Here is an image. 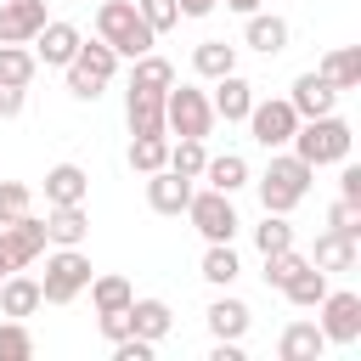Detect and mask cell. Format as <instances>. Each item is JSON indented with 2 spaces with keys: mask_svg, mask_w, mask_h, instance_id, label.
Returning <instances> with one entry per match:
<instances>
[{
  "mask_svg": "<svg viewBox=\"0 0 361 361\" xmlns=\"http://www.w3.org/2000/svg\"><path fill=\"white\" fill-rule=\"evenodd\" d=\"M45 23V0H0V45H28Z\"/></svg>",
  "mask_w": 361,
  "mask_h": 361,
  "instance_id": "obj_11",
  "label": "cell"
},
{
  "mask_svg": "<svg viewBox=\"0 0 361 361\" xmlns=\"http://www.w3.org/2000/svg\"><path fill=\"white\" fill-rule=\"evenodd\" d=\"M197 180H209L214 192H237V186H248V158H243V152H220V158L203 164Z\"/></svg>",
  "mask_w": 361,
  "mask_h": 361,
  "instance_id": "obj_26",
  "label": "cell"
},
{
  "mask_svg": "<svg viewBox=\"0 0 361 361\" xmlns=\"http://www.w3.org/2000/svg\"><path fill=\"white\" fill-rule=\"evenodd\" d=\"M237 271H243V265H237L231 243H209V254H203V271H197V276H203V282H214V288H231V282H237Z\"/></svg>",
  "mask_w": 361,
  "mask_h": 361,
  "instance_id": "obj_30",
  "label": "cell"
},
{
  "mask_svg": "<svg viewBox=\"0 0 361 361\" xmlns=\"http://www.w3.org/2000/svg\"><path fill=\"white\" fill-rule=\"evenodd\" d=\"M299 265H305V254H299V248H276V254H265V288H282Z\"/></svg>",
  "mask_w": 361,
  "mask_h": 361,
  "instance_id": "obj_38",
  "label": "cell"
},
{
  "mask_svg": "<svg viewBox=\"0 0 361 361\" xmlns=\"http://www.w3.org/2000/svg\"><path fill=\"white\" fill-rule=\"evenodd\" d=\"M34 68H39V56H34L28 45H0V85H23V90H28Z\"/></svg>",
  "mask_w": 361,
  "mask_h": 361,
  "instance_id": "obj_31",
  "label": "cell"
},
{
  "mask_svg": "<svg viewBox=\"0 0 361 361\" xmlns=\"http://www.w3.org/2000/svg\"><path fill=\"white\" fill-rule=\"evenodd\" d=\"M186 214H192V226L203 231V243H231L237 226H243L237 209H231V192H214V186H209V192H192V197H186Z\"/></svg>",
  "mask_w": 361,
  "mask_h": 361,
  "instance_id": "obj_7",
  "label": "cell"
},
{
  "mask_svg": "<svg viewBox=\"0 0 361 361\" xmlns=\"http://www.w3.org/2000/svg\"><path fill=\"white\" fill-rule=\"evenodd\" d=\"M175 6H180V17H209L220 0H175Z\"/></svg>",
  "mask_w": 361,
  "mask_h": 361,
  "instance_id": "obj_44",
  "label": "cell"
},
{
  "mask_svg": "<svg viewBox=\"0 0 361 361\" xmlns=\"http://www.w3.org/2000/svg\"><path fill=\"white\" fill-rule=\"evenodd\" d=\"M102 316V338H124L130 333V305L124 310H96Z\"/></svg>",
  "mask_w": 361,
  "mask_h": 361,
  "instance_id": "obj_41",
  "label": "cell"
},
{
  "mask_svg": "<svg viewBox=\"0 0 361 361\" xmlns=\"http://www.w3.org/2000/svg\"><path fill=\"white\" fill-rule=\"evenodd\" d=\"M113 73H118V51H113L107 39H90V45L79 39V51H73V62H68V90H73L79 102H96Z\"/></svg>",
  "mask_w": 361,
  "mask_h": 361,
  "instance_id": "obj_4",
  "label": "cell"
},
{
  "mask_svg": "<svg viewBox=\"0 0 361 361\" xmlns=\"http://www.w3.org/2000/svg\"><path fill=\"white\" fill-rule=\"evenodd\" d=\"M85 288H90V259H85L79 248H56V254L45 259V276H39L45 305H73Z\"/></svg>",
  "mask_w": 361,
  "mask_h": 361,
  "instance_id": "obj_6",
  "label": "cell"
},
{
  "mask_svg": "<svg viewBox=\"0 0 361 361\" xmlns=\"http://www.w3.org/2000/svg\"><path fill=\"white\" fill-rule=\"evenodd\" d=\"M322 350H327V338H322L316 322H288L282 338H276V355H282V361H316Z\"/></svg>",
  "mask_w": 361,
  "mask_h": 361,
  "instance_id": "obj_18",
  "label": "cell"
},
{
  "mask_svg": "<svg viewBox=\"0 0 361 361\" xmlns=\"http://www.w3.org/2000/svg\"><path fill=\"white\" fill-rule=\"evenodd\" d=\"M164 164H169V135H135V141H130V169L152 175V169H164Z\"/></svg>",
  "mask_w": 361,
  "mask_h": 361,
  "instance_id": "obj_32",
  "label": "cell"
},
{
  "mask_svg": "<svg viewBox=\"0 0 361 361\" xmlns=\"http://www.w3.org/2000/svg\"><path fill=\"white\" fill-rule=\"evenodd\" d=\"M316 310H322V322H316V327H322V338H327V344H355V338H361V293H350V288H338V293H333V288H327Z\"/></svg>",
  "mask_w": 361,
  "mask_h": 361,
  "instance_id": "obj_9",
  "label": "cell"
},
{
  "mask_svg": "<svg viewBox=\"0 0 361 361\" xmlns=\"http://www.w3.org/2000/svg\"><path fill=\"white\" fill-rule=\"evenodd\" d=\"M45 237H51L56 248H79V243L90 237V214H85V203H51V214H45Z\"/></svg>",
  "mask_w": 361,
  "mask_h": 361,
  "instance_id": "obj_15",
  "label": "cell"
},
{
  "mask_svg": "<svg viewBox=\"0 0 361 361\" xmlns=\"http://www.w3.org/2000/svg\"><path fill=\"white\" fill-rule=\"evenodd\" d=\"M192 68H197L203 79H220V73L237 68V45H226V39H203V45L192 51Z\"/></svg>",
  "mask_w": 361,
  "mask_h": 361,
  "instance_id": "obj_29",
  "label": "cell"
},
{
  "mask_svg": "<svg viewBox=\"0 0 361 361\" xmlns=\"http://www.w3.org/2000/svg\"><path fill=\"white\" fill-rule=\"evenodd\" d=\"M214 130V107H209V96L203 90H192V85H169L164 90V135H209Z\"/></svg>",
  "mask_w": 361,
  "mask_h": 361,
  "instance_id": "obj_5",
  "label": "cell"
},
{
  "mask_svg": "<svg viewBox=\"0 0 361 361\" xmlns=\"http://www.w3.org/2000/svg\"><path fill=\"white\" fill-rule=\"evenodd\" d=\"M338 197H344V203H361V169H355V164H344V175H338Z\"/></svg>",
  "mask_w": 361,
  "mask_h": 361,
  "instance_id": "obj_42",
  "label": "cell"
},
{
  "mask_svg": "<svg viewBox=\"0 0 361 361\" xmlns=\"http://www.w3.org/2000/svg\"><path fill=\"white\" fill-rule=\"evenodd\" d=\"M288 102H293V113H299V118H322V113H333V107H338V90H333L322 73H299Z\"/></svg>",
  "mask_w": 361,
  "mask_h": 361,
  "instance_id": "obj_16",
  "label": "cell"
},
{
  "mask_svg": "<svg viewBox=\"0 0 361 361\" xmlns=\"http://www.w3.org/2000/svg\"><path fill=\"white\" fill-rule=\"evenodd\" d=\"M6 276H11V259H6V254H0V282H6Z\"/></svg>",
  "mask_w": 361,
  "mask_h": 361,
  "instance_id": "obj_46",
  "label": "cell"
},
{
  "mask_svg": "<svg viewBox=\"0 0 361 361\" xmlns=\"http://www.w3.org/2000/svg\"><path fill=\"white\" fill-rule=\"evenodd\" d=\"M243 124L254 130V141H259V147H271V152H276V147H288V141H293L299 113H293V102H288V96H271V102H259V96H254V107H248V118H243Z\"/></svg>",
  "mask_w": 361,
  "mask_h": 361,
  "instance_id": "obj_8",
  "label": "cell"
},
{
  "mask_svg": "<svg viewBox=\"0 0 361 361\" xmlns=\"http://www.w3.org/2000/svg\"><path fill=\"white\" fill-rule=\"evenodd\" d=\"M316 271H355V237H344V231H322L316 237V259H310Z\"/></svg>",
  "mask_w": 361,
  "mask_h": 361,
  "instance_id": "obj_25",
  "label": "cell"
},
{
  "mask_svg": "<svg viewBox=\"0 0 361 361\" xmlns=\"http://www.w3.org/2000/svg\"><path fill=\"white\" fill-rule=\"evenodd\" d=\"M254 243H259V254L293 248V226H288V214H265V220L254 226Z\"/></svg>",
  "mask_w": 361,
  "mask_h": 361,
  "instance_id": "obj_35",
  "label": "cell"
},
{
  "mask_svg": "<svg viewBox=\"0 0 361 361\" xmlns=\"http://www.w3.org/2000/svg\"><path fill=\"white\" fill-rule=\"evenodd\" d=\"M34 355V333L11 316V322H0V361H28Z\"/></svg>",
  "mask_w": 361,
  "mask_h": 361,
  "instance_id": "obj_36",
  "label": "cell"
},
{
  "mask_svg": "<svg viewBox=\"0 0 361 361\" xmlns=\"http://www.w3.org/2000/svg\"><path fill=\"white\" fill-rule=\"evenodd\" d=\"M169 327H175V316H169V305H164V299H130V333H135V338L158 344Z\"/></svg>",
  "mask_w": 361,
  "mask_h": 361,
  "instance_id": "obj_21",
  "label": "cell"
},
{
  "mask_svg": "<svg viewBox=\"0 0 361 361\" xmlns=\"http://www.w3.org/2000/svg\"><path fill=\"white\" fill-rule=\"evenodd\" d=\"M124 118H130V135H164V96L158 90H130Z\"/></svg>",
  "mask_w": 361,
  "mask_h": 361,
  "instance_id": "obj_17",
  "label": "cell"
},
{
  "mask_svg": "<svg viewBox=\"0 0 361 361\" xmlns=\"http://www.w3.org/2000/svg\"><path fill=\"white\" fill-rule=\"evenodd\" d=\"M28 209H34V192L23 180H0V226L17 220V214H28Z\"/></svg>",
  "mask_w": 361,
  "mask_h": 361,
  "instance_id": "obj_39",
  "label": "cell"
},
{
  "mask_svg": "<svg viewBox=\"0 0 361 361\" xmlns=\"http://www.w3.org/2000/svg\"><path fill=\"white\" fill-rule=\"evenodd\" d=\"M85 192H90V175L79 164H56L45 175V203H85Z\"/></svg>",
  "mask_w": 361,
  "mask_h": 361,
  "instance_id": "obj_24",
  "label": "cell"
},
{
  "mask_svg": "<svg viewBox=\"0 0 361 361\" xmlns=\"http://www.w3.org/2000/svg\"><path fill=\"white\" fill-rule=\"evenodd\" d=\"M79 39H85V34H79L73 23H45L28 45H34V56H39L45 68H68V62H73V51H79Z\"/></svg>",
  "mask_w": 361,
  "mask_h": 361,
  "instance_id": "obj_12",
  "label": "cell"
},
{
  "mask_svg": "<svg viewBox=\"0 0 361 361\" xmlns=\"http://www.w3.org/2000/svg\"><path fill=\"white\" fill-rule=\"evenodd\" d=\"M45 220H34V214H17V220H6L0 226V254L11 259V271H28L39 254H45Z\"/></svg>",
  "mask_w": 361,
  "mask_h": 361,
  "instance_id": "obj_10",
  "label": "cell"
},
{
  "mask_svg": "<svg viewBox=\"0 0 361 361\" xmlns=\"http://www.w3.org/2000/svg\"><path fill=\"white\" fill-rule=\"evenodd\" d=\"M209 107H214V118L243 124V118H248V107H254V85L231 68V73H220V79H214V102H209Z\"/></svg>",
  "mask_w": 361,
  "mask_h": 361,
  "instance_id": "obj_13",
  "label": "cell"
},
{
  "mask_svg": "<svg viewBox=\"0 0 361 361\" xmlns=\"http://www.w3.org/2000/svg\"><path fill=\"white\" fill-rule=\"evenodd\" d=\"M169 85H175V62H169V56H152V51H147V56H135L130 90H158V96H164Z\"/></svg>",
  "mask_w": 361,
  "mask_h": 361,
  "instance_id": "obj_28",
  "label": "cell"
},
{
  "mask_svg": "<svg viewBox=\"0 0 361 361\" xmlns=\"http://www.w3.org/2000/svg\"><path fill=\"white\" fill-rule=\"evenodd\" d=\"M276 293H288V305H299V310H316V305H322V293H327V271H316V265L305 259V265H299Z\"/></svg>",
  "mask_w": 361,
  "mask_h": 361,
  "instance_id": "obj_22",
  "label": "cell"
},
{
  "mask_svg": "<svg viewBox=\"0 0 361 361\" xmlns=\"http://www.w3.org/2000/svg\"><path fill=\"white\" fill-rule=\"evenodd\" d=\"M316 73H322L333 90H355V85H361V51H355V45H338V51H327V56H322V68H316Z\"/></svg>",
  "mask_w": 361,
  "mask_h": 361,
  "instance_id": "obj_23",
  "label": "cell"
},
{
  "mask_svg": "<svg viewBox=\"0 0 361 361\" xmlns=\"http://www.w3.org/2000/svg\"><path fill=\"white\" fill-rule=\"evenodd\" d=\"M39 305H45V293H39V282H34V276L11 271V276L0 282V316H17V322H23V316H34Z\"/></svg>",
  "mask_w": 361,
  "mask_h": 361,
  "instance_id": "obj_19",
  "label": "cell"
},
{
  "mask_svg": "<svg viewBox=\"0 0 361 361\" xmlns=\"http://www.w3.org/2000/svg\"><path fill=\"white\" fill-rule=\"evenodd\" d=\"M23 102H28V96H23V85H0V118H17V113H23Z\"/></svg>",
  "mask_w": 361,
  "mask_h": 361,
  "instance_id": "obj_43",
  "label": "cell"
},
{
  "mask_svg": "<svg viewBox=\"0 0 361 361\" xmlns=\"http://www.w3.org/2000/svg\"><path fill=\"white\" fill-rule=\"evenodd\" d=\"M248 322H254V316H248L243 299H214V305H209V333H214V338H243Z\"/></svg>",
  "mask_w": 361,
  "mask_h": 361,
  "instance_id": "obj_27",
  "label": "cell"
},
{
  "mask_svg": "<svg viewBox=\"0 0 361 361\" xmlns=\"http://www.w3.org/2000/svg\"><path fill=\"white\" fill-rule=\"evenodd\" d=\"M96 39H107L118 56H130V62H135V56H147V51H152V39H158V34L141 23L135 0H102V6H96Z\"/></svg>",
  "mask_w": 361,
  "mask_h": 361,
  "instance_id": "obj_2",
  "label": "cell"
},
{
  "mask_svg": "<svg viewBox=\"0 0 361 361\" xmlns=\"http://www.w3.org/2000/svg\"><path fill=\"white\" fill-rule=\"evenodd\" d=\"M135 11H141V23H147L152 34H169V28L180 23V6H175V0H135Z\"/></svg>",
  "mask_w": 361,
  "mask_h": 361,
  "instance_id": "obj_37",
  "label": "cell"
},
{
  "mask_svg": "<svg viewBox=\"0 0 361 361\" xmlns=\"http://www.w3.org/2000/svg\"><path fill=\"white\" fill-rule=\"evenodd\" d=\"M186 197H192V180L175 175L169 164L147 175V203H152V214H186Z\"/></svg>",
  "mask_w": 361,
  "mask_h": 361,
  "instance_id": "obj_14",
  "label": "cell"
},
{
  "mask_svg": "<svg viewBox=\"0 0 361 361\" xmlns=\"http://www.w3.org/2000/svg\"><path fill=\"white\" fill-rule=\"evenodd\" d=\"M243 45H254L259 56H276V51H288V23H282V17H271V11H248Z\"/></svg>",
  "mask_w": 361,
  "mask_h": 361,
  "instance_id": "obj_20",
  "label": "cell"
},
{
  "mask_svg": "<svg viewBox=\"0 0 361 361\" xmlns=\"http://www.w3.org/2000/svg\"><path fill=\"white\" fill-rule=\"evenodd\" d=\"M226 6H231V11H243V17H248V11H259V6H265V0H226Z\"/></svg>",
  "mask_w": 361,
  "mask_h": 361,
  "instance_id": "obj_45",
  "label": "cell"
},
{
  "mask_svg": "<svg viewBox=\"0 0 361 361\" xmlns=\"http://www.w3.org/2000/svg\"><path fill=\"white\" fill-rule=\"evenodd\" d=\"M327 231H344V237H361V203H333L327 209Z\"/></svg>",
  "mask_w": 361,
  "mask_h": 361,
  "instance_id": "obj_40",
  "label": "cell"
},
{
  "mask_svg": "<svg viewBox=\"0 0 361 361\" xmlns=\"http://www.w3.org/2000/svg\"><path fill=\"white\" fill-rule=\"evenodd\" d=\"M310 180H316V169H310L305 158H293V152H271V164H265V175H259V203H265V214H288V209H299L305 192H310Z\"/></svg>",
  "mask_w": 361,
  "mask_h": 361,
  "instance_id": "obj_1",
  "label": "cell"
},
{
  "mask_svg": "<svg viewBox=\"0 0 361 361\" xmlns=\"http://www.w3.org/2000/svg\"><path fill=\"white\" fill-rule=\"evenodd\" d=\"M90 299H96V310H124L135 299V288L124 276H90Z\"/></svg>",
  "mask_w": 361,
  "mask_h": 361,
  "instance_id": "obj_34",
  "label": "cell"
},
{
  "mask_svg": "<svg viewBox=\"0 0 361 361\" xmlns=\"http://www.w3.org/2000/svg\"><path fill=\"white\" fill-rule=\"evenodd\" d=\"M350 124L338 118V113H322V118H299V130H293V158H305L310 169H322V164H344L350 158Z\"/></svg>",
  "mask_w": 361,
  "mask_h": 361,
  "instance_id": "obj_3",
  "label": "cell"
},
{
  "mask_svg": "<svg viewBox=\"0 0 361 361\" xmlns=\"http://www.w3.org/2000/svg\"><path fill=\"white\" fill-rule=\"evenodd\" d=\"M203 164H209V147H203L197 135H180V141L169 147V169H175V175L197 180V175H203Z\"/></svg>",
  "mask_w": 361,
  "mask_h": 361,
  "instance_id": "obj_33",
  "label": "cell"
}]
</instances>
